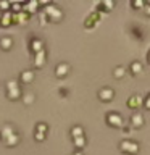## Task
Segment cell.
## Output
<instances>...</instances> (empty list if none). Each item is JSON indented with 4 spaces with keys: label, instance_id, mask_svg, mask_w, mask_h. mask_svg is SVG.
<instances>
[{
    "label": "cell",
    "instance_id": "1",
    "mask_svg": "<svg viewBox=\"0 0 150 155\" xmlns=\"http://www.w3.org/2000/svg\"><path fill=\"white\" fill-rule=\"evenodd\" d=\"M41 16L44 21H53V23H57V21H60V19L63 18V13H61V8L58 7L57 3H47L45 5V10L41 13Z\"/></svg>",
    "mask_w": 150,
    "mask_h": 155
},
{
    "label": "cell",
    "instance_id": "2",
    "mask_svg": "<svg viewBox=\"0 0 150 155\" xmlns=\"http://www.w3.org/2000/svg\"><path fill=\"white\" fill-rule=\"evenodd\" d=\"M7 97L10 100H16L21 97V89H19V84H18V81H15V79H10L7 82Z\"/></svg>",
    "mask_w": 150,
    "mask_h": 155
},
{
    "label": "cell",
    "instance_id": "3",
    "mask_svg": "<svg viewBox=\"0 0 150 155\" xmlns=\"http://www.w3.org/2000/svg\"><path fill=\"white\" fill-rule=\"evenodd\" d=\"M119 149L123 150V152L129 153V155H134L139 152V144L134 142V140H123V142L119 144Z\"/></svg>",
    "mask_w": 150,
    "mask_h": 155
},
{
    "label": "cell",
    "instance_id": "4",
    "mask_svg": "<svg viewBox=\"0 0 150 155\" xmlns=\"http://www.w3.org/2000/svg\"><path fill=\"white\" fill-rule=\"evenodd\" d=\"M106 123L110 126H115V128H121L123 126V118L116 111H110V113H106Z\"/></svg>",
    "mask_w": 150,
    "mask_h": 155
},
{
    "label": "cell",
    "instance_id": "5",
    "mask_svg": "<svg viewBox=\"0 0 150 155\" xmlns=\"http://www.w3.org/2000/svg\"><path fill=\"white\" fill-rule=\"evenodd\" d=\"M16 133V129H15V126L11 124V123H7V124H3V128H2V131H0V137H2L3 140H7L11 134H15Z\"/></svg>",
    "mask_w": 150,
    "mask_h": 155
},
{
    "label": "cell",
    "instance_id": "6",
    "mask_svg": "<svg viewBox=\"0 0 150 155\" xmlns=\"http://www.w3.org/2000/svg\"><path fill=\"white\" fill-rule=\"evenodd\" d=\"M45 60H47L45 50H41L37 53H34V66H36V68H42L44 63H45Z\"/></svg>",
    "mask_w": 150,
    "mask_h": 155
},
{
    "label": "cell",
    "instance_id": "7",
    "mask_svg": "<svg viewBox=\"0 0 150 155\" xmlns=\"http://www.w3.org/2000/svg\"><path fill=\"white\" fill-rule=\"evenodd\" d=\"M113 95H115V92L110 89V87H103V89H100L99 91V99L100 100H103V102H108L113 99Z\"/></svg>",
    "mask_w": 150,
    "mask_h": 155
},
{
    "label": "cell",
    "instance_id": "8",
    "mask_svg": "<svg viewBox=\"0 0 150 155\" xmlns=\"http://www.w3.org/2000/svg\"><path fill=\"white\" fill-rule=\"evenodd\" d=\"M142 104H144L142 97H140V95H137V94L131 95L129 99H128V107H129V108H137V107H140Z\"/></svg>",
    "mask_w": 150,
    "mask_h": 155
},
{
    "label": "cell",
    "instance_id": "9",
    "mask_svg": "<svg viewBox=\"0 0 150 155\" xmlns=\"http://www.w3.org/2000/svg\"><path fill=\"white\" fill-rule=\"evenodd\" d=\"M29 48H31L32 53H37L44 50V42L41 41V39H31V42H29Z\"/></svg>",
    "mask_w": 150,
    "mask_h": 155
},
{
    "label": "cell",
    "instance_id": "10",
    "mask_svg": "<svg viewBox=\"0 0 150 155\" xmlns=\"http://www.w3.org/2000/svg\"><path fill=\"white\" fill-rule=\"evenodd\" d=\"M19 81L21 82H32L34 81V71L32 70H23L21 74H19Z\"/></svg>",
    "mask_w": 150,
    "mask_h": 155
},
{
    "label": "cell",
    "instance_id": "11",
    "mask_svg": "<svg viewBox=\"0 0 150 155\" xmlns=\"http://www.w3.org/2000/svg\"><path fill=\"white\" fill-rule=\"evenodd\" d=\"M131 124H132V128H142L144 126V116L140 113H134L131 116Z\"/></svg>",
    "mask_w": 150,
    "mask_h": 155
},
{
    "label": "cell",
    "instance_id": "12",
    "mask_svg": "<svg viewBox=\"0 0 150 155\" xmlns=\"http://www.w3.org/2000/svg\"><path fill=\"white\" fill-rule=\"evenodd\" d=\"M68 71H70V65H68V63H60V65L55 68V74H57L58 78L66 76Z\"/></svg>",
    "mask_w": 150,
    "mask_h": 155
},
{
    "label": "cell",
    "instance_id": "13",
    "mask_svg": "<svg viewBox=\"0 0 150 155\" xmlns=\"http://www.w3.org/2000/svg\"><path fill=\"white\" fill-rule=\"evenodd\" d=\"M11 23H13V13H11V12L3 13V16L0 18V24H2L3 28H8Z\"/></svg>",
    "mask_w": 150,
    "mask_h": 155
},
{
    "label": "cell",
    "instance_id": "14",
    "mask_svg": "<svg viewBox=\"0 0 150 155\" xmlns=\"http://www.w3.org/2000/svg\"><path fill=\"white\" fill-rule=\"evenodd\" d=\"M13 45V39L10 37V36H5L0 39V48H3V50H10Z\"/></svg>",
    "mask_w": 150,
    "mask_h": 155
},
{
    "label": "cell",
    "instance_id": "15",
    "mask_svg": "<svg viewBox=\"0 0 150 155\" xmlns=\"http://www.w3.org/2000/svg\"><path fill=\"white\" fill-rule=\"evenodd\" d=\"M5 142H7L8 147H13V145H16V144L19 142V134H18V133L11 134V136H10V137L7 139V140H5Z\"/></svg>",
    "mask_w": 150,
    "mask_h": 155
},
{
    "label": "cell",
    "instance_id": "16",
    "mask_svg": "<svg viewBox=\"0 0 150 155\" xmlns=\"http://www.w3.org/2000/svg\"><path fill=\"white\" fill-rule=\"evenodd\" d=\"M71 136H73V139L81 137V136H84V131H82L81 126H74V128L71 129Z\"/></svg>",
    "mask_w": 150,
    "mask_h": 155
},
{
    "label": "cell",
    "instance_id": "17",
    "mask_svg": "<svg viewBox=\"0 0 150 155\" xmlns=\"http://www.w3.org/2000/svg\"><path fill=\"white\" fill-rule=\"evenodd\" d=\"M74 145H76V149H77V150L84 147V145H86V136H81V137H76V139H74Z\"/></svg>",
    "mask_w": 150,
    "mask_h": 155
},
{
    "label": "cell",
    "instance_id": "18",
    "mask_svg": "<svg viewBox=\"0 0 150 155\" xmlns=\"http://www.w3.org/2000/svg\"><path fill=\"white\" fill-rule=\"evenodd\" d=\"M131 71H132L134 74L142 71V65H140V61H132V63H131Z\"/></svg>",
    "mask_w": 150,
    "mask_h": 155
},
{
    "label": "cell",
    "instance_id": "19",
    "mask_svg": "<svg viewBox=\"0 0 150 155\" xmlns=\"http://www.w3.org/2000/svg\"><path fill=\"white\" fill-rule=\"evenodd\" d=\"M47 128H48V126H47L45 123H37V124H36V133L47 134Z\"/></svg>",
    "mask_w": 150,
    "mask_h": 155
},
{
    "label": "cell",
    "instance_id": "20",
    "mask_svg": "<svg viewBox=\"0 0 150 155\" xmlns=\"http://www.w3.org/2000/svg\"><path fill=\"white\" fill-rule=\"evenodd\" d=\"M10 7H11V3H8V2H0V10H2L3 13L10 12Z\"/></svg>",
    "mask_w": 150,
    "mask_h": 155
},
{
    "label": "cell",
    "instance_id": "21",
    "mask_svg": "<svg viewBox=\"0 0 150 155\" xmlns=\"http://www.w3.org/2000/svg\"><path fill=\"white\" fill-rule=\"evenodd\" d=\"M124 73H126L124 68H123V66H118V68L115 70V76H116V78H121V76L124 74Z\"/></svg>",
    "mask_w": 150,
    "mask_h": 155
},
{
    "label": "cell",
    "instance_id": "22",
    "mask_svg": "<svg viewBox=\"0 0 150 155\" xmlns=\"http://www.w3.org/2000/svg\"><path fill=\"white\" fill-rule=\"evenodd\" d=\"M23 100H24V104L28 105V104H31V102H34V95H32V94H29V95H24V97H23Z\"/></svg>",
    "mask_w": 150,
    "mask_h": 155
},
{
    "label": "cell",
    "instance_id": "23",
    "mask_svg": "<svg viewBox=\"0 0 150 155\" xmlns=\"http://www.w3.org/2000/svg\"><path fill=\"white\" fill-rule=\"evenodd\" d=\"M34 137H36V140H44V139H45V134H41V133H34Z\"/></svg>",
    "mask_w": 150,
    "mask_h": 155
},
{
    "label": "cell",
    "instance_id": "24",
    "mask_svg": "<svg viewBox=\"0 0 150 155\" xmlns=\"http://www.w3.org/2000/svg\"><path fill=\"white\" fill-rule=\"evenodd\" d=\"M142 105L145 107V108H150V94L145 97V100H144V104H142Z\"/></svg>",
    "mask_w": 150,
    "mask_h": 155
},
{
    "label": "cell",
    "instance_id": "25",
    "mask_svg": "<svg viewBox=\"0 0 150 155\" xmlns=\"http://www.w3.org/2000/svg\"><path fill=\"white\" fill-rule=\"evenodd\" d=\"M132 7L135 8V7H144V3L142 2H132Z\"/></svg>",
    "mask_w": 150,
    "mask_h": 155
},
{
    "label": "cell",
    "instance_id": "26",
    "mask_svg": "<svg viewBox=\"0 0 150 155\" xmlns=\"http://www.w3.org/2000/svg\"><path fill=\"white\" fill-rule=\"evenodd\" d=\"M73 155H84V153H82V152H81V150H76V152H74V153H73Z\"/></svg>",
    "mask_w": 150,
    "mask_h": 155
},
{
    "label": "cell",
    "instance_id": "27",
    "mask_svg": "<svg viewBox=\"0 0 150 155\" xmlns=\"http://www.w3.org/2000/svg\"><path fill=\"white\" fill-rule=\"evenodd\" d=\"M148 61H150V53H148Z\"/></svg>",
    "mask_w": 150,
    "mask_h": 155
}]
</instances>
